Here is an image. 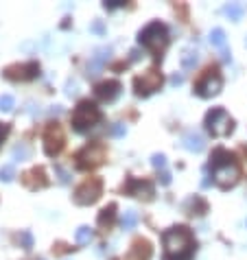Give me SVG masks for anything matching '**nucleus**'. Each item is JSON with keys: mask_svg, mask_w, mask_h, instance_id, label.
<instances>
[{"mask_svg": "<svg viewBox=\"0 0 247 260\" xmlns=\"http://www.w3.org/2000/svg\"><path fill=\"white\" fill-rule=\"evenodd\" d=\"M151 256H153L151 243L147 239H136L131 243V250L127 256H125V260H151Z\"/></svg>", "mask_w": 247, "mask_h": 260, "instance_id": "15", "label": "nucleus"}, {"mask_svg": "<svg viewBox=\"0 0 247 260\" xmlns=\"http://www.w3.org/2000/svg\"><path fill=\"white\" fill-rule=\"evenodd\" d=\"M112 134L116 136V138H120V136H125V125H120V123H116V127L112 129Z\"/></svg>", "mask_w": 247, "mask_h": 260, "instance_id": "34", "label": "nucleus"}, {"mask_svg": "<svg viewBox=\"0 0 247 260\" xmlns=\"http://www.w3.org/2000/svg\"><path fill=\"white\" fill-rule=\"evenodd\" d=\"M15 177V169L11 167V164H7V167L0 169V181H11Z\"/></svg>", "mask_w": 247, "mask_h": 260, "instance_id": "28", "label": "nucleus"}, {"mask_svg": "<svg viewBox=\"0 0 247 260\" xmlns=\"http://www.w3.org/2000/svg\"><path fill=\"white\" fill-rule=\"evenodd\" d=\"M4 77L9 81H33L40 77V64L37 62H26V64H13L4 68Z\"/></svg>", "mask_w": 247, "mask_h": 260, "instance_id": "12", "label": "nucleus"}, {"mask_svg": "<svg viewBox=\"0 0 247 260\" xmlns=\"http://www.w3.org/2000/svg\"><path fill=\"white\" fill-rule=\"evenodd\" d=\"M184 212L190 214V217H204V214L208 212V201L199 195L188 197L186 199V203H184Z\"/></svg>", "mask_w": 247, "mask_h": 260, "instance_id": "16", "label": "nucleus"}, {"mask_svg": "<svg viewBox=\"0 0 247 260\" xmlns=\"http://www.w3.org/2000/svg\"><path fill=\"white\" fill-rule=\"evenodd\" d=\"M221 87H223V77H221V73H219V68H212L210 66V68H206L204 75L197 79L195 94L201 98H210V96H215V94L221 92Z\"/></svg>", "mask_w": 247, "mask_h": 260, "instance_id": "7", "label": "nucleus"}, {"mask_svg": "<svg viewBox=\"0 0 247 260\" xmlns=\"http://www.w3.org/2000/svg\"><path fill=\"white\" fill-rule=\"evenodd\" d=\"M103 195V179L101 177H87L85 181H81L75 188V203L79 206H92L94 201H98Z\"/></svg>", "mask_w": 247, "mask_h": 260, "instance_id": "8", "label": "nucleus"}, {"mask_svg": "<svg viewBox=\"0 0 247 260\" xmlns=\"http://www.w3.org/2000/svg\"><path fill=\"white\" fill-rule=\"evenodd\" d=\"M22 184L29 188V190H42V188H46L51 181H48V177H46V171L42 167H35L31 171H26V173H22Z\"/></svg>", "mask_w": 247, "mask_h": 260, "instance_id": "14", "label": "nucleus"}, {"mask_svg": "<svg viewBox=\"0 0 247 260\" xmlns=\"http://www.w3.org/2000/svg\"><path fill=\"white\" fill-rule=\"evenodd\" d=\"M120 190H123V195L142 199V201H151L153 195H156V186H153V181L145 179V177H142V179L140 177H129Z\"/></svg>", "mask_w": 247, "mask_h": 260, "instance_id": "10", "label": "nucleus"}, {"mask_svg": "<svg viewBox=\"0 0 247 260\" xmlns=\"http://www.w3.org/2000/svg\"><path fill=\"white\" fill-rule=\"evenodd\" d=\"M197 53H193V51H186L184 55H182V66L186 70H190V68H195V64H197Z\"/></svg>", "mask_w": 247, "mask_h": 260, "instance_id": "26", "label": "nucleus"}, {"mask_svg": "<svg viewBox=\"0 0 247 260\" xmlns=\"http://www.w3.org/2000/svg\"><path fill=\"white\" fill-rule=\"evenodd\" d=\"M210 44L212 46H226V31L223 29H212L210 31Z\"/></svg>", "mask_w": 247, "mask_h": 260, "instance_id": "24", "label": "nucleus"}, {"mask_svg": "<svg viewBox=\"0 0 247 260\" xmlns=\"http://www.w3.org/2000/svg\"><path fill=\"white\" fill-rule=\"evenodd\" d=\"M138 221H140L138 212H136V210H127V212L123 214V219H120V225H123V230H134Z\"/></svg>", "mask_w": 247, "mask_h": 260, "instance_id": "21", "label": "nucleus"}, {"mask_svg": "<svg viewBox=\"0 0 247 260\" xmlns=\"http://www.w3.org/2000/svg\"><path fill=\"white\" fill-rule=\"evenodd\" d=\"M206 129L210 136L215 138H223V136H230L234 131V118L230 116L223 107H212L210 112L206 114V120H204Z\"/></svg>", "mask_w": 247, "mask_h": 260, "instance_id": "6", "label": "nucleus"}, {"mask_svg": "<svg viewBox=\"0 0 247 260\" xmlns=\"http://www.w3.org/2000/svg\"><path fill=\"white\" fill-rule=\"evenodd\" d=\"M151 164H153L156 169H164V167H166V158H164L162 153H156V156L151 158Z\"/></svg>", "mask_w": 247, "mask_h": 260, "instance_id": "29", "label": "nucleus"}, {"mask_svg": "<svg viewBox=\"0 0 247 260\" xmlns=\"http://www.w3.org/2000/svg\"><path fill=\"white\" fill-rule=\"evenodd\" d=\"M182 81H184V77H182V75H173L171 84H173V86H179V84H182Z\"/></svg>", "mask_w": 247, "mask_h": 260, "instance_id": "36", "label": "nucleus"}, {"mask_svg": "<svg viewBox=\"0 0 247 260\" xmlns=\"http://www.w3.org/2000/svg\"><path fill=\"white\" fill-rule=\"evenodd\" d=\"M210 171H212V179L219 188L228 190V188H234L241 179V167L234 158V153H230L228 149L217 147L210 156Z\"/></svg>", "mask_w": 247, "mask_h": 260, "instance_id": "1", "label": "nucleus"}, {"mask_svg": "<svg viewBox=\"0 0 247 260\" xmlns=\"http://www.w3.org/2000/svg\"><path fill=\"white\" fill-rule=\"evenodd\" d=\"M162 84H164L162 73L158 68H151V70H147L145 75L134 79V92H136V96H149V94L160 90Z\"/></svg>", "mask_w": 247, "mask_h": 260, "instance_id": "9", "label": "nucleus"}, {"mask_svg": "<svg viewBox=\"0 0 247 260\" xmlns=\"http://www.w3.org/2000/svg\"><path fill=\"white\" fill-rule=\"evenodd\" d=\"M116 210H118V206L116 203H109V206H105L98 212V217H96V223L101 225L103 230H112L114 228V223H116Z\"/></svg>", "mask_w": 247, "mask_h": 260, "instance_id": "17", "label": "nucleus"}, {"mask_svg": "<svg viewBox=\"0 0 247 260\" xmlns=\"http://www.w3.org/2000/svg\"><path fill=\"white\" fill-rule=\"evenodd\" d=\"M223 11H226V15L230 20H234V22H239L245 15V7L241 2H230V4H226V9H223Z\"/></svg>", "mask_w": 247, "mask_h": 260, "instance_id": "20", "label": "nucleus"}, {"mask_svg": "<svg viewBox=\"0 0 247 260\" xmlns=\"http://www.w3.org/2000/svg\"><path fill=\"white\" fill-rule=\"evenodd\" d=\"M9 131H11V125H9V123H0V145L7 140Z\"/></svg>", "mask_w": 247, "mask_h": 260, "instance_id": "32", "label": "nucleus"}, {"mask_svg": "<svg viewBox=\"0 0 247 260\" xmlns=\"http://www.w3.org/2000/svg\"><path fill=\"white\" fill-rule=\"evenodd\" d=\"M120 90H123V86H120L118 79H107V81H101V84H96L94 87V94L98 101L103 103H114L118 98Z\"/></svg>", "mask_w": 247, "mask_h": 260, "instance_id": "13", "label": "nucleus"}, {"mask_svg": "<svg viewBox=\"0 0 247 260\" xmlns=\"http://www.w3.org/2000/svg\"><path fill=\"white\" fill-rule=\"evenodd\" d=\"M230 55H232V53H230L228 48H223V62H230V59H232V57H230Z\"/></svg>", "mask_w": 247, "mask_h": 260, "instance_id": "38", "label": "nucleus"}, {"mask_svg": "<svg viewBox=\"0 0 247 260\" xmlns=\"http://www.w3.org/2000/svg\"><path fill=\"white\" fill-rule=\"evenodd\" d=\"M182 147L190 153H199L201 149H204V138L197 134V131H188V134L182 138Z\"/></svg>", "mask_w": 247, "mask_h": 260, "instance_id": "18", "label": "nucleus"}, {"mask_svg": "<svg viewBox=\"0 0 247 260\" xmlns=\"http://www.w3.org/2000/svg\"><path fill=\"white\" fill-rule=\"evenodd\" d=\"M101 118H103V114L96 107V103H92L90 98L79 101V105H77L73 112V129L77 134H85V131H90L92 127H96L101 123Z\"/></svg>", "mask_w": 247, "mask_h": 260, "instance_id": "4", "label": "nucleus"}, {"mask_svg": "<svg viewBox=\"0 0 247 260\" xmlns=\"http://www.w3.org/2000/svg\"><path fill=\"white\" fill-rule=\"evenodd\" d=\"M245 156H247V147H245Z\"/></svg>", "mask_w": 247, "mask_h": 260, "instance_id": "39", "label": "nucleus"}, {"mask_svg": "<svg viewBox=\"0 0 247 260\" xmlns=\"http://www.w3.org/2000/svg\"><path fill=\"white\" fill-rule=\"evenodd\" d=\"M129 55H131L129 62H138V59H140V51H138V48H134V51H131Z\"/></svg>", "mask_w": 247, "mask_h": 260, "instance_id": "35", "label": "nucleus"}, {"mask_svg": "<svg viewBox=\"0 0 247 260\" xmlns=\"http://www.w3.org/2000/svg\"><path fill=\"white\" fill-rule=\"evenodd\" d=\"M107 59H109V48L107 51H101V55H96V57H92L90 64H87V77H96L103 70Z\"/></svg>", "mask_w": 247, "mask_h": 260, "instance_id": "19", "label": "nucleus"}, {"mask_svg": "<svg viewBox=\"0 0 247 260\" xmlns=\"http://www.w3.org/2000/svg\"><path fill=\"white\" fill-rule=\"evenodd\" d=\"M164 260H190L195 254V236L186 225H173L162 234Z\"/></svg>", "mask_w": 247, "mask_h": 260, "instance_id": "2", "label": "nucleus"}, {"mask_svg": "<svg viewBox=\"0 0 247 260\" xmlns=\"http://www.w3.org/2000/svg\"><path fill=\"white\" fill-rule=\"evenodd\" d=\"M64 149V131L59 123H48L44 129V153L48 158L59 156V151Z\"/></svg>", "mask_w": 247, "mask_h": 260, "instance_id": "11", "label": "nucleus"}, {"mask_svg": "<svg viewBox=\"0 0 247 260\" xmlns=\"http://www.w3.org/2000/svg\"><path fill=\"white\" fill-rule=\"evenodd\" d=\"M107 158V147L103 145V142H87L83 149H79L75 156V164L79 171H92L96 167H101L103 162H105Z\"/></svg>", "mask_w": 247, "mask_h": 260, "instance_id": "5", "label": "nucleus"}, {"mask_svg": "<svg viewBox=\"0 0 247 260\" xmlns=\"http://www.w3.org/2000/svg\"><path fill=\"white\" fill-rule=\"evenodd\" d=\"M158 179H160V184H162V186H168V184H171V175H168L166 171H162V173L158 175Z\"/></svg>", "mask_w": 247, "mask_h": 260, "instance_id": "33", "label": "nucleus"}, {"mask_svg": "<svg viewBox=\"0 0 247 260\" xmlns=\"http://www.w3.org/2000/svg\"><path fill=\"white\" fill-rule=\"evenodd\" d=\"M92 31H96V33H103V24H101V22H94V24H92Z\"/></svg>", "mask_w": 247, "mask_h": 260, "instance_id": "37", "label": "nucleus"}, {"mask_svg": "<svg viewBox=\"0 0 247 260\" xmlns=\"http://www.w3.org/2000/svg\"><path fill=\"white\" fill-rule=\"evenodd\" d=\"M103 7L105 9H120V7H127V2H125V0H105Z\"/></svg>", "mask_w": 247, "mask_h": 260, "instance_id": "30", "label": "nucleus"}, {"mask_svg": "<svg viewBox=\"0 0 247 260\" xmlns=\"http://www.w3.org/2000/svg\"><path fill=\"white\" fill-rule=\"evenodd\" d=\"M29 156H31V151H29V147L26 145H18L13 149V160H29Z\"/></svg>", "mask_w": 247, "mask_h": 260, "instance_id": "27", "label": "nucleus"}, {"mask_svg": "<svg viewBox=\"0 0 247 260\" xmlns=\"http://www.w3.org/2000/svg\"><path fill=\"white\" fill-rule=\"evenodd\" d=\"M13 239H15V243H18L22 250H31V247H33V234L29 230H20Z\"/></svg>", "mask_w": 247, "mask_h": 260, "instance_id": "23", "label": "nucleus"}, {"mask_svg": "<svg viewBox=\"0 0 247 260\" xmlns=\"http://www.w3.org/2000/svg\"><path fill=\"white\" fill-rule=\"evenodd\" d=\"M138 42L147 48V51H151V55L156 59H160L162 53L166 51V46H168V29H166V24L160 22V20L149 22V24L138 33Z\"/></svg>", "mask_w": 247, "mask_h": 260, "instance_id": "3", "label": "nucleus"}, {"mask_svg": "<svg viewBox=\"0 0 247 260\" xmlns=\"http://www.w3.org/2000/svg\"><path fill=\"white\" fill-rule=\"evenodd\" d=\"M55 173H57V177H59V181H62V184H68V181H70V175L66 173L59 164H55Z\"/></svg>", "mask_w": 247, "mask_h": 260, "instance_id": "31", "label": "nucleus"}, {"mask_svg": "<svg viewBox=\"0 0 247 260\" xmlns=\"http://www.w3.org/2000/svg\"><path fill=\"white\" fill-rule=\"evenodd\" d=\"M92 239H94V232H92V228H87V225H81L75 234V241L79 243V245H87Z\"/></svg>", "mask_w": 247, "mask_h": 260, "instance_id": "22", "label": "nucleus"}, {"mask_svg": "<svg viewBox=\"0 0 247 260\" xmlns=\"http://www.w3.org/2000/svg\"><path fill=\"white\" fill-rule=\"evenodd\" d=\"M13 107H15L13 96L11 94H2L0 96V112H13Z\"/></svg>", "mask_w": 247, "mask_h": 260, "instance_id": "25", "label": "nucleus"}]
</instances>
